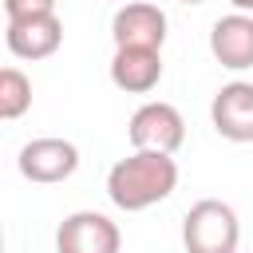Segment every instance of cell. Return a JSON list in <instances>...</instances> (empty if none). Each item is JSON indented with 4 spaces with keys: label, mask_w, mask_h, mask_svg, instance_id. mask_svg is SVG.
I'll use <instances>...</instances> for the list:
<instances>
[{
    "label": "cell",
    "mask_w": 253,
    "mask_h": 253,
    "mask_svg": "<svg viewBox=\"0 0 253 253\" xmlns=\"http://www.w3.org/2000/svg\"><path fill=\"white\" fill-rule=\"evenodd\" d=\"M178 4H206V0H178Z\"/></svg>",
    "instance_id": "5bb4252c"
},
{
    "label": "cell",
    "mask_w": 253,
    "mask_h": 253,
    "mask_svg": "<svg viewBox=\"0 0 253 253\" xmlns=\"http://www.w3.org/2000/svg\"><path fill=\"white\" fill-rule=\"evenodd\" d=\"M123 233L99 210H75L55 229V253H119Z\"/></svg>",
    "instance_id": "5b68a950"
},
{
    "label": "cell",
    "mask_w": 253,
    "mask_h": 253,
    "mask_svg": "<svg viewBox=\"0 0 253 253\" xmlns=\"http://www.w3.org/2000/svg\"><path fill=\"white\" fill-rule=\"evenodd\" d=\"M40 12H55V0H4L8 20H24V16H40Z\"/></svg>",
    "instance_id": "7c38bea8"
},
{
    "label": "cell",
    "mask_w": 253,
    "mask_h": 253,
    "mask_svg": "<svg viewBox=\"0 0 253 253\" xmlns=\"http://www.w3.org/2000/svg\"><path fill=\"white\" fill-rule=\"evenodd\" d=\"M4 43H8V51L20 55V59H47V55H55L59 43H63V20H59L55 12L8 20Z\"/></svg>",
    "instance_id": "ba28073f"
},
{
    "label": "cell",
    "mask_w": 253,
    "mask_h": 253,
    "mask_svg": "<svg viewBox=\"0 0 253 253\" xmlns=\"http://www.w3.org/2000/svg\"><path fill=\"white\" fill-rule=\"evenodd\" d=\"M174 190H178V162L174 154L158 150H130L107 174V198L126 213H142L166 202Z\"/></svg>",
    "instance_id": "6da1fadb"
},
{
    "label": "cell",
    "mask_w": 253,
    "mask_h": 253,
    "mask_svg": "<svg viewBox=\"0 0 253 253\" xmlns=\"http://www.w3.org/2000/svg\"><path fill=\"white\" fill-rule=\"evenodd\" d=\"M210 55L221 67H229V71L253 67V16L249 12H229V16L213 20V28H210Z\"/></svg>",
    "instance_id": "9c48e42d"
},
{
    "label": "cell",
    "mask_w": 253,
    "mask_h": 253,
    "mask_svg": "<svg viewBox=\"0 0 253 253\" xmlns=\"http://www.w3.org/2000/svg\"><path fill=\"white\" fill-rule=\"evenodd\" d=\"M32 107V79L20 67H4L0 71V119H20Z\"/></svg>",
    "instance_id": "8fae6325"
},
{
    "label": "cell",
    "mask_w": 253,
    "mask_h": 253,
    "mask_svg": "<svg viewBox=\"0 0 253 253\" xmlns=\"http://www.w3.org/2000/svg\"><path fill=\"white\" fill-rule=\"evenodd\" d=\"M233 4V12H253V0H229Z\"/></svg>",
    "instance_id": "4fadbf2b"
},
{
    "label": "cell",
    "mask_w": 253,
    "mask_h": 253,
    "mask_svg": "<svg viewBox=\"0 0 253 253\" xmlns=\"http://www.w3.org/2000/svg\"><path fill=\"white\" fill-rule=\"evenodd\" d=\"M210 123L229 142H253V83L233 79V83L217 87V95L210 103Z\"/></svg>",
    "instance_id": "52a82bcc"
},
{
    "label": "cell",
    "mask_w": 253,
    "mask_h": 253,
    "mask_svg": "<svg viewBox=\"0 0 253 253\" xmlns=\"http://www.w3.org/2000/svg\"><path fill=\"white\" fill-rule=\"evenodd\" d=\"M126 138L134 150H158V154H174L182 142H186V119L174 103H162V99H150L142 103L130 123H126Z\"/></svg>",
    "instance_id": "3957f363"
},
{
    "label": "cell",
    "mask_w": 253,
    "mask_h": 253,
    "mask_svg": "<svg viewBox=\"0 0 253 253\" xmlns=\"http://www.w3.org/2000/svg\"><path fill=\"white\" fill-rule=\"evenodd\" d=\"M111 40H115V47H154V51H162L166 12L150 0H126L111 20Z\"/></svg>",
    "instance_id": "8992f818"
},
{
    "label": "cell",
    "mask_w": 253,
    "mask_h": 253,
    "mask_svg": "<svg viewBox=\"0 0 253 253\" xmlns=\"http://www.w3.org/2000/svg\"><path fill=\"white\" fill-rule=\"evenodd\" d=\"M237 241H241V221L229 202L202 198L186 210V217H182L186 253H237Z\"/></svg>",
    "instance_id": "7a4b0ae2"
},
{
    "label": "cell",
    "mask_w": 253,
    "mask_h": 253,
    "mask_svg": "<svg viewBox=\"0 0 253 253\" xmlns=\"http://www.w3.org/2000/svg\"><path fill=\"white\" fill-rule=\"evenodd\" d=\"M16 166H20V174H24L28 182L55 186V182H67V178L79 170V146L67 142V138L43 134V138H32V142L20 146Z\"/></svg>",
    "instance_id": "277c9868"
},
{
    "label": "cell",
    "mask_w": 253,
    "mask_h": 253,
    "mask_svg": "<svg viewBox=\"0 0 253 253\" xmlns=\"http://www.w3.org/2000/svg\"><path fill=\"white\" fill-rule=\"evenodd\" d=\"M162 79V51L154 47H115L111 83L126 95H150Z\"/></svg>",
    "instance_id": "30bf717a"
}]
</instances>
